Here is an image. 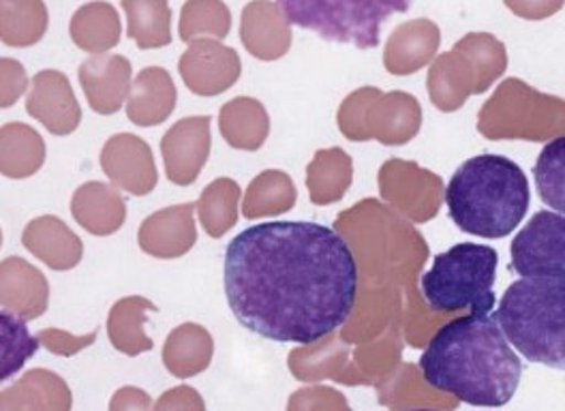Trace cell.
<instances>
[{
    "mask_svg": "<svg viewBox=\"0 0 565 411\" xmlns=\"http://www.w3.org/2000/svg\"><path fill=\"white\" fill-rule=\"evenodd\" d=\"M225 296L248 333L313 345L352 315L355 257L332 228L311 221L257 223L225 249Z\"/></svg>",
    "mask_w": 565,
    "mask_h": 411,
    "instance_id": "6da1fadb",
    "label": "cell"
},
{
    "mask_svg": "<svg viewBox=\"0 0 565 411\" xmlns=\"http://www.w3.org/2000/svg\"><path fill=\"white\" fill-rule=\"evenodd\" d=\"M424 381L473 408H503L523 377V362L493 313L465 315L441 326L420 356Z\"/></svg>",
    "mask_w": 565,
    "mask_h": 411,
    "instance_id": "7a4b0ae2",
    "label": "cell"
},
{
    "mask_svg": "<svg viewBox=\"0 0 565 411\" xmlns=\"http://www.w3.org/2000/svg\"><path fill=\"white\" fill-rule=\"evenodd\" d=\"M530 180L521 166L501 155H478L455 171L446 204L460 232L478 239H505L530 210Z\"/></svg>",
    "mask_w": 565,
    "mask_h": 411,
    "instance_id": "3957f363",
    "label": "cell"
},
{
    "mask_svg": "<svg viewBox=\"0 0 565 411\" xmlns=\"http://www.w3.org/2000/svg\"><path fill=\"white\" fill-rule=\"evenodd\" d=\"M503 337L525 360L565 367V281L519 278L493 313Z\"/></svg>",
    "mask_w": 565,
    "mask_h": 411,
    "instance_id": "277c9868",
    "label": "cell"
},
{
    "mask_svg": "<svg viewBox=\"0 0 565 411\" xmlns=\"http://www.w3.org/2000/svg\"><path fill=\"white\" fill-rule=\"evenodd\" d=\"M499 255L489 244L460 242L439 253L424 274V301L433 310L467 308L471 315H489L494 308V278Z\"/></svg>",
    "mask_w": 565,
    "mask_h": 411,
    "instance_id": "5b68a950",
    "label": "cell"
},
{
    "mask_svg": "<svg viewBox=\"0 0 565 411\" xmlns=\"http://www.w3.org/2000/svg\"><path fill=\"white\" fill-rule=\"evenodd\" d=\"M289 24L332 43L373 50L382 43V27L396 13H407L414 0H279Z\"/></svg>",
    "mask_w": 565,
    "mask_h": 411,
    "instance_id": "8992f818",
    "label": "cell"
},
{
    "mask_svg": "<svg viewBox=\"0 0 565 411\" xmlns=\"http://www.w3.org/2000/svg\"><path fill=\"white\" fill-rule=\"evenodd\" d=\"M564 99L537 93L523 80L501 82L478 114V131L487 139L546 141L564 137Z\"/></svg>",
    "mask_w": 565,
    "mask_h": 411,
    "instance_id": "52a82bcc",
    "label": "cell"
},
{
    "mask_svg": "<svg viewBox=\"0 0 565 411\" xmlns=\"http://www.w3.org/2000/svg\"><path fill=\"white\" fill-rule=\"evenodd\" d=\"M337 123L341 134L352 141L377 139L386 146H401L418 136L423 107L409 93H382L364 86L341 103Z\"/></svg>",
    "mask_w": 565,
    "mask_h": 411,
    "instance_id": "ba28073f",
    "label": "cell"
},
{
    "mask_svg": "<svg viewBox=\"0 0 565 411\" xmlns=\"http://www.w3.org/2000/svg\"><path fill=\"white\" fill-rule=\"evenodd\" d=\"M512 271L523 278L565 281V219L553 210H540L516 234L510 246Z\"/></svg>",
    "mask_w": 565,
    "mask_h": 411,
    "instance_id": "9c48e42d",
    "label": "cell"
},
{
    "mask_svg": "<svg viewBox=\"0 0 565 411\" xmlns=\"http://www.w3.org/2000/svg\"><path fill=\"white\" fill-rule=\"evenodd\" d=\"M382 198L401 210L414 223L430 221L444 198V182L439 176L418 168L414 161L392 159L380 170Z\"/></svg>",
    "mask_w": 565,
    "mask_h": 411,
    "instance_id": "30bf717a",
    "label": "cell"
},
{
    "mask_svg": "<svg viewBox=\"0 0 565 411\" xmlns=\"http://www.w3.org/2000/svg\"><path fill=\"white\" fill-rule=\"evenodd\" d=\"M178 71L193 95L216 97L238 82L243 63L234 48L216 39H195L180 56Z\"/></svg>",
    "mask_w": 565,
    "mask_h": 411,
    "instance_id": "8fae6325",
    "label": "cell"
},
{
    "mask_svg": "<svg viewBox=\"0 0 565 411\" xmlns=\"http://www.w3.org/2000/svg\"><path fill=\"white\" fill-rule=\"evenodd\" d=\"M211 116H189L161 139L166 176L178 187H191L211 157Z\"/></svg>",
    "mask_w": 565,
    "mask_h": 411,
    "instance_id": "7c38bea8",
    "label": "cell"
},
{
    "mask_svg": "<svg viewBox=\"0 0 565 411\" xmlns=\"http://www.w3.org/2000/svg\"><path fill=\"white\" fill-rule=\"evenodd\" d=\"M102 168L116 189L143 198L159 182L150 146L134 134L109 137L102 150Z\"/></svg>",
    "mask_w": 565,
    "mask_h": 411,
    "instance_id": "4fadbf2b",
    "label": "cell"
},
{
    "mask_svg": "<svg viewBox=\"0 0 565 411\" xmlns=\"http://www.w3.org/2000/svg\"><path fill=\"white\" fill-rule=\"evenodd\" d=\"M26 112L52 136H71L82 120V109L63 71H39L29 84Z\"/></svg>",
    "mask_w": 565,
    "mask_h": 411,
    "instance_id": "5bb4252c",
    "label": "cell"
},
{
    "mask_svg": "<svg viewBox=\"0 0 565 411\" xmlns=\"http://www.w3.org/2000/svg\"><path fill=\"white\" fill-rule=\"evenodd\" d=\"M195 205H170L143 219L138 232L141 251L157 260H177L186 255L198 242Z\"/></svg>",
    "mask_w": 565,
    "mask_h": 411,
    "instance_id": "9a60e30c",
    "label": "cell"
},
{
    "mask_svg": "<svg viewBox=\"0 0 565 411\" xmlns=\"http://www.w3.org/2000/svg\"><path fill=\"white\" fill-rule=\"evenodd\" d=\"M131 63L120 54H93L79 65V84L88 105L111 116L120 112L131 88Z\"/></svg>",
    "mask_w": 565,
    "mask_h": 411,
    "instance_id": "2e32d148",
    "label": "cell"
},
{
    "mask_svg": "<svg viewBox=\"0 0 565 411\" xmlns=\"http://www.w3.org/2000/svg\"><path fill=\"white\" fill-rule=\"evenodd\" d=\"M241 41L259 61H279L291 48V24L273 0H253L243 9Z\"/></svg>",
    "mask_w": 565,
    "mask_h": 411,
    "instance_id": "e0dca14e",
    "label": "cell"
},
{
    "mask_svg": "<svg viewBox=\"0 0 565 411\" xmlns=\"http://www.w3.org/2000/svg\"><path fill=\"white\" fill-rule=\"evenodd\" d=\"M50 283L31 262L15 255L0 262V307L31 322L45 313Z\"/></svg>",
    "mask_w": 565,
    "mask_h": 411,
    "instance_id": "ac0fdd59",
    "label": "cell"
},
{
    "mask_svg": "<svg viewBox=\"0 0 565 411\" xmlns=\"http://www.w3.org/2000/svg\"><path fill=\"white\" fill-rule=\"evenodd\" d=\"M441 45V31L435 22L418 18L394 29L384 52V65L392 75H412L430 65Z\"/></svg>",
    "mask_w": 565,
    "mask_h": 411,
    "instance_id": "d6986e66",
    "label": "cell"
},
{
    "mask_svg": "<svg viewBox=\"0 0 565 411\" xmlns=\"http://www.w3.org/2000/svg\"><path fill=\"white\" fill-rule=\"evenodd\" d=\"M22 244L47 268L65 273L82 262L84 244L70 225L52 214L33 219L22 234Z\"/></svg>",
    "mask_w": 565,
    "mask_h": 411,
    "instance_id": "ffe728a7",
    "label": "cell"
},
{
    "mask_svg": "<svg viewBox=\"0 0 565 411\" xmlns=\"http://www.w3.org/2000/svg\"><path fill=\"white\" fill-rule=\"evenodd\" d=\"M426 88L433 105L446 114L457 112L469 97L480 95L476 68L455 48L433 61L426 77Z\"/></svg>",
    "mask_w": 565,
    "mask_h": 411,
    "instance_id": "44dd1931",
    "label": "cell"
},
{
    "mask_svg": "<svg viewBox=\"0 0 565 411\" xmlns=\"http://www.w3.org/2000/svg\"><path fill=\"white\" fill-rule=\"evenodd\" d=\"M177 86L172 75L161 67L138 73L127 95V116L138 127H157L166 123L177 107Z\"/></svg>",
    "mask_w": 565,
    "mask_h": 411,
    "instance_id": "7402d4cb",
    "label": "cell"
},
{
    "mask_svg": "<svg viewBox=\"0 0 565 411\" xmlns=\"http://www.w3.org/2000/svg\"><path fill=\"white\" fill-rule=\"evenodd\" d=\"M71 214L88 234L111 236L125 225L127 204L116 187L93 180L73 193Z\"/></svg>",
    "mask_w": 565,
    "mask_h": 411,
    "instance_id": "603a6c76",
    "label": "cell"
},
{
    "mask_svg": "<svg viewBox=\"0 0 565 411\" xmlns=\"http://www.w3.org/2000/svg\"><path fill=\"white\" fill-rule=\"evenodd\" d=\"M218 131L232 148L255 152L268 139L270 116L257 99L236 97L221 107Z\"/></svg>",
    "mask_w": 565,
    "mask_h": 411,
    "instance_id": "cb8c5ba5",
    "label": "cell"
},
{
    "mask_svg": "<svg viewBox=\"0 0 565 411\" xmlns=\"http://www.w3.org/2000/svg\"><path fill=\"white\" fill-rule=\"evenodd\" d=\"M45 164V141L31 125L7 123L0 127V173L13 180L31 178Z\"/></svg>",
    "mask_w": 565,
    "mask_h": 411,
    "instance_id": "d4e9b609",
    "label": "cell"
},
{
    "mask_svg": "<svg viewBox=\"0 0 565 411\" xmlns=\"http://www.w3.org/2000/svg\"><path fill=\"white\" fill-rule=\"evenodd\" d=\"M352 157L339 146L316 152L307 168V189L316 205L341 202L352 187Z\"/></svg>",
    "mask_w": 565,
    "mask_h": 411,
    "instance_id": "484cf974",
    "label": "cell"
},
{
    "mask_svg": "<svg viewBox=\"0 0 565 411\" xmlns=\"http://www.w3.org/2000/svg\"><path fill=\"white\" fill-rule=\"evenodd\" d=\"M71 41L90 54H106L118 45L122 27L118 11L109 2H88L79 7L70 24Z\"/></svg>",
    "mask_w": 565,
    "mask_h": 411,
    "instance_id": "4316f807",
    "label": "cell"
},
{
    "mask_svg": "<svg viewBox=\"0 0 565 411\" xmlns=\"http://www.w3.org/2000/svg\"><path fill=\"white\" fill-rule=\"evenodd\" d=\"M127 34L140 50H157L172 43V9L168 0H122Z\"/></svg>",
    "mask_w": 565,
    "mask_h": 411,
    "instance_id": "83f0119b",
    "label": "cell"
},
{
    "mask_svg": "<svg viewBox=\"0 0 565 411\" xmlns=\"http://www.w3.org/2000/svg\"><path fill=\"white\" fill-rule=\"evenodd\" d=\"M43 0H0V41L9 48H33L47 31Z\"/></svg>",
    "mask_w": 565,
    "mask_h": 411,
    "instance_id": "f1b7e54d",
    "label": "cell"
},
{
    "mask_svg": "<svg viewBox=\"0 0 565 411\" xmlns=\"http://www.w3.org/2000/svg\"><path fill=\"white\" fill-rule=\"evenodd\" d=\"M296 198H298L296 185L285 171H262L248 185L243 212L250 221L264 219V217H277V214L289 212L296 204Z\"/></svg>",
    "mask_w": 565,
    "mask_h": 411,
    "instance_id": "f546056e",
    "label": "cell"
},
{
    "mask_svg": "<svg viewBox=\"0 0 565 411\" xmlns=\"http://www.w3.org/2000/svg\"><path fill=\"white\" fill-rule=\"evenodd\" d=\"M168 369L178 377H191L211 365L212 339L200 324H184L177 328L163 351Z\"/></svg>",
    "mask_w": 565,
    "mask_h": 411,
    "instance_id": "4dcf8cb0",
    "label": "cell"
},
{
    "mask_svg": "<svg viewBox=\"0 0 565 411\" xmlns=\"http://www.w3.org/2000/svg\"><path fill=\"white\" fill-rule=\"evenodd\" d=\"M241 185L232 178H216L204 191L198 202L200 221L212 239L225 236L238 221Z\"/></svg>",
    "mask_w": 565,
    "mask_h": 411,
    "instance_id": "1f68e13d",
    "label": "cell"
},
{
    "mask_svg": "<svg viewBox=\"0 0 565 411\" xmlns=\"http://www.w3.org/2000/svg\"><path fill=\"white\" fill-rule=\"evenodd\" d=\"M150 310H157V307L141 296L122 298L111 307L109 319H107V330H109V339L116 349L136 356L143 349L152 347V341L143 335V328H141L143 317Z\"/></svg>",
    "mask_w": 565,
    "mask_h": 411,
    "instance_id": "d6a6232c",
    "label": "cell"
},
{
    "mask_svg": "<svg viewBox=\"0 0 565 411\" xmlns=\"http://www.w3.org/2000/svg\"><path fill=\"white\" fill-rule=\"evenodd\" d=\"M232 31V13L223 0H186L180 11L178 34L184 43L195 39H225Z\"/></svg>",
    "mask_w": 565,
    "mask_h": 411,
    "instance_id": "836d02e7",
    "label": "cell"
},
{
    "mask_svg": "<svg viewBox=\"0 0 565 411\" xmlns=\"http://www.w3.org/2000/svg\"><path fill=\"white\" fill-rule=\"evenodd\" d=\"M455 50L462 52L476 68L480 95L487 93L508 68V50L493 34H465Z\"/></svg>",
    "mask_w": 565,
    "mask_h": 411,
    "instance_id": "e575fe53",
    "label": "cell"
},
{
    "mask_svg": "<svg viewBox=\"0 0 565 411\" xmlns=\"http://www.w3.org/2000/svg\"><path fill=\"white\" fill-rule=\"evenodd\" d=\"M39 349L24 319L0 310V381L18 376Z\"/></svg>",
    "mask_w": 565,
    "mask_h": 411,
    "instance_id": "d590c367",
    "label": "cell"
},
{
    "mask_svg": "<svg viewBox=\"0 0 565 411\" xmlns=\"http://www.w3.org/2000/svg\"><path fill=\"white\" fill-rule=\"evenodd\" d=\"M565 139L555 137L540 155L535 164V182L542 202L553 212H565Z\"/></svg>",
    "mask_w": 565,
    "mask_h": 411,
    "instance_id": "8d00e7d4",
    "label": "cell"
},
{
    "mask_svg": "<svg viewBox=\"0 0 565 411\" xmlns=\"http://www.w3.org/2000/svg\"><path fill=\"white\" fill-rule=\"evenodd\" d=\"M29 88V75L15 59H0V109L20 102Z\"/></svg>",
    "mask_w": 565,
    "mask_h": 411,
    "instance_id": "74e56055",
    "label": "cell"
},
{
    "mask_svg": "<svg viewBox=\"0 0 565 411\" xmlns=\"http://www.w3.org/2000/svg\"><path fill=\"white\" fill-rule=\"evenodd\" d=\"M505 7L523 20H546L564 9V0H503Z\"/></svg>",
    "mask_w": 565,
    "mask_h": 411,
    "instance_id": "f35d334b",
    "label": "cell"
},
{
    "mask_svg": "<svg viewBox=\"0 0 565 411\" xmlns=\"http://www.w3.org/2000/svg\"><path fill=\"white\" fill-rule=\"evenodd\" d=\"M157 411H204V401L193 388H177L159 401Z\"/></svg>",
    "mask_w": 565,
    "mask_h": 411,
    "instance_id": "ab89813d",
    "label": "cell"
},
{
    "mask_svg": "<svg viewBox=\"0 0 565 411\" xmlns=\"http://www.w3.org/2000/svg\"><path fill=\"white\" fill-rule=\"evenodd\" d=\"M97 335H90V337H84V339H71L65 333H58V330H45L41 335H36V341L39 345H45L54 351H61V354H71L84 345H90L95 341Z\"/></svg>",
    "mask_w": 565,
    "mask_h": 411,
    "instance_id": "60d3db41",
    "label": "cell"
},
{
    "mask_svg": "<svg viewBox=\"0 0 565 411\" xmlns=\"http://www.w3.org/2000/svg\"><path fill=\"white\" fill-rule=\"evenodd\" d=\"M150 399L146 392L136 390V388H125L118 392V397L114 399V411H148Z\"/></svg>",
    "mask_w": 565,
    "mask_h": 411,
    "instance_id": "b9f144b4",
    "label": "cell"
},
{
    "mask_svg": "<svg viewBox=\"0 0 565 411\" xmlns=\"http://www.w3.org/2000/svg\"><path fill=\"white\" fill-rule=\"evenodd\" d=\"M0 246H2V230H0Z\"/></svg>",
    "mask_w": 565,
    "mask_h": 411,
    "instance_id": "7bdbcfd3",
    "label": "cell"
},
{
    "mask_svg": "<svg viewBox=\"0 0 565 411\" xmlns=\"http://www.w3.org/2000/svg\"><path fill=\"white\" fill-rule=\"evenodd\" d=\"M407 411H437V410H407Z\"/></svg>",
    "mask_w": 565,
    "mask_h": 411,
    "instance_id": "ee69618b",
    "label": "cell"
}]
</instances>
